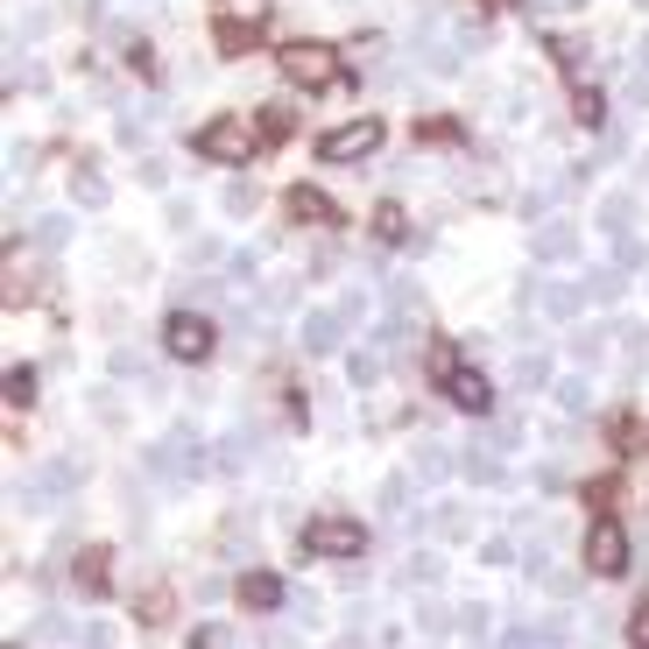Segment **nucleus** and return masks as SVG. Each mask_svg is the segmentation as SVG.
Masks as SVG:
<instances>
[{
	"instance_id": "2",
	"label": "nucleus",
	"mask_w": 649,
	"mask_h": 649,
	"mask_svg": "<svg viewBox=\"0 0 649 649\" xmlns=\"http://www.w3.org/2000/svg\"><path fill=\"white\" fill-rule=\"evenodd\" d=\"M586 571H600V579L628 571V529L615 523V515H600V523L586 529Z\"/></svg>"
},
{
	"instance_id": "6",
	"label": "nucleus",
	"mask_w": 649,
	"mask_h": 649,
	"mask_svg": "<svg viewBox=\"0 0 649 649\" xmlns=\"http://www.w3.org/2000/svg\"><path fill=\"white\" fill-rule=\"evenodd\" d=\"M163 347L177 353V360H205V353H213V324H205L198 311H177V318L163 324Z\"/></svg>"
},
{
	"instance_id": "19",
	"label": "nucleus",
	"mask_w": 649,
	"mask_h": 649,
	"mask_svg": "<svg viewBox=\"0 0 649 649\" xmlns=\"http://www.w3.org/2000/svg\"><path fill=\"white\" fill-rule=\"evenodd\" d=\"M247 460H255V431L219 437V473H247Z\"/></svg>"
},
{
	"instance_id": "30",
	"label": "nucleus",
	"mask_w": 649,
	"mask_h": 649,
	"mask_svg": "<svg viewBox=\"0 0 649 649\" xmlns=\"http://www.w3.org/2000/svg\"><path fill=\"white\" fill-rule=\"evenodd\" d=\"M537 579H544V594H579V579H571V571H558V565H537Z\"/></svg>"
},
{
	"instance_id": "29",
	"label": "nucleus",
	"mask_w": 649,
	"mask_h": 649,
	"mask_svg": "<svg viewBox=\"0 0 649 649\" xmlns=\"http://www.w3.org/2000/svg\"><path fill=\"white\" fill-rule=\"evenodd\" d=\"M79 586H85V594H106V558H100V550H85V558H79Z\"/></svg>"
},
{
	"instance_id": "38",
	"label": "nucleus",
	"mask_w": 649,
	"mask_h": 649,
	"mask_svg": "<svg viewBox=\"0 0 649 649\" xmlns=\"http://www.w3.org/2000/svg\"><path fill=\"white\" fill-rule=\"evenodd\" d=\"M628 642H636V649H649V600L636 607V615H628Z\"/></svg>"
},
{
	"instance_id": "43",
	"label": "nucleus",
	"mask_w": 649,
	"mask_h": 649,
	"mask_svg": "<svg viewBox=\"0 0 649 649\" xmlns=\"http://www.w3.org/2000/svg\"><path fill=\"white\" fill-rule=\"evenodd\" d=\"M636 8H649V0H636Z\"/></svg>"
},
{
	"instance_id": "1",
	"label": "nucleus",
	"mask_w": 649,
	"mask_h": 649,
	"mask_svg": "<svg viewBox=\"0 0 649 649\" xmlns=\"http://www.w3.org/2000/svg\"><path fill=\"white\" fill-rule=\"evenodd\" d=\"M71 487H79V466H71V460H50V466H35L29 481H14V508H43V502H64Z\"/></svg>"
},
{
	"instance_id": "27",
	"label": "nucleus",
	"mask_w": 649,
	"mask_h": 649,
	"mask_svg": "<svg viewBox=\"0 0 649 649\" xmlns=\"http://www.w3.org/2000/svg\"><path fill=\"white\" fill-rule=\"evenodd\" d=\"M487 621H494V615H487L481 600H466L460 615H452V628H466V642H487Z\"/></svg>"
},
{
	"instance_id": "4",
	"label": "nucleus",
	"mask_w": 649,
	"mask_h": 649,
	"mask_svg": "<svg viewBox=\"0 0 649 649\" xmlns=\"http://www.w3.org/2000/svg\"><path fill=\"white\" fill-rule=\"evenodd\" d=\"M247 148H255L247 113H226V121H213V127L198 135V156H213V163H247Z\"/></svg>"
},
{
	"instance_id": "14",
	"label": "nucleus",
	"mask_w": 649,
	"mask_h": 649,
	"mask_svg": "<svg viewBox=\"0 0 649 649\" xmlns=\"http://www.w3.org/2000/svg\"><path fill=\"white\" fill-rule=\"evenodd\" d=\"M607 339H621V332H607V324H586V332H571V360H579V368H600V360H607Z\"/></svg>"
},
{
	"instance_id": "31",
	"label": "nucleus",
	"mask_w": 649,
	"mask_h": 649,
	"mask_svg": "<svg viewBox=\"0 0 649 649\" xmlns=\"http://www.w3.org/2000/svg\"><path fill=\"white\" fill-rule=\"evenodd\" d=\"M416 628H424V636H437V628H452V615L437 600H416Z\"/></svg>"
},
{
	"instance_id": "34",
	"label": "nucleus",
	"mask_w": 649,
	"mask_h": 649,
	"mask_svg": "<svg viewBox=\"0 0 649 649\" xmlns=\"http://www.w3.org/2000/svg\"><path fill=\"white\" fill-rule=\"evenodd\" d=\"M226 213H234V219L255 213V184H226Z\"/></svg>"
},
{
	"instance_id": "22",
	"label": "nucleus",
	"mask_w": 649,
	"mask_h": 649,
	"mask_svg": "<svg viewBox=\"0 0 649 649\" xmlns=\"http://www.w3.org/2000/svg\"><path fill=\"white\" fill-rule=\"evenodd\" d=\"M290 219H311V226H332V205H324V198H318V190H303V184H297V190H290Z\"/></svg>"
},
{
	"instance_id": "35",
	"label": "nucleus",
	"mask_w": 649,
	"mask_h": 649,
	"mask_svg": "<svg viewBox=\"0 0 649 649\" xmlns=\"http://www.w3.org/2000/svg\"><path fill=\"white\" fill-rule=\"evenodd\" d=\"M135 177H142L148 190H163V184H169V163H163V156H142V169H135Z\"/></svg>"
},
{
	"instance_id": "18",
	"label": "nucleus",
	"mask_w": 649,
	"mask_h": 649,
	"mask_svg": "<svg viewBox=\"0 0 649 649\" xmlns=\"http://www.w3.org/2000/svg\"><path fill=\"white\" fill-rule=\"evenodd\" d=\"M515 389H523V395H537V389H550V360H544L537 347H529L523 360H515Z\"/></svg>"
},
{
	"instance_id": "39",
	"label": "nucleus",
	"mask_w": 649,
	"mask_h": 649,
	"mask_svg": "<svg viewBox=\"0 0 649 649\" xmlns=\"http://www.w3.org/2000/svg\"><path fill=\"white\" fill-rule=\"evenodd\" d=\"M226 276H234V282H255V255H226Z\"/></svg>"
},
{
	"instance_id": "20",
	"label": "nucleus",
	"mask_w": 649,
	"mask_h": 649,
	"mask_svg": "<svg viewBox=\"0 0 649 649\" xmlns=\"http://www.w3.org/2000/svg\"><path fill=\"white\" fill-rule=\"evenodd\" d=\"M460 473H466V481H473V487H494V481H502V460H494V452H487V445H473V452H466V460H460Z\"/></svg>"
},
{
	"instance_id": "40",
	"label": "nucleus",
	"mask_w": 649,
	"mask_h": 649,
	"mask_svg": "<svg viewBox=\"0 0 649 649\" xmlns=\"http://www.w3.org/2000/svg\"><path fill=\"white\" fill-rule=\"evenodd\" d=\"M29 389H35V374H29V368H14V374H8V395H14V403H29Z\"/></svg>"
},
{
	"instance_id": "3",
	"label": "nucleus",
	"mask_w": 649,
	"mask_h": 649,
	"mask_svg": "<svg viewBox=\"0 0 649 649\" xmlns=\"http://www.w3.org/2000/svg\"><path fill=\"white\" fill-rule=\"evenodd\" d=\"M360 544H368V529L347 523V515H318L303 529V550H318V558H360Z\"/></svg>"
},
{
	"instance_id": "10",
	"label": "nucleus",
	"mask_w": 649,
	"mask_h": 649,
	"mask_svg": "<svg viewBox=\"0 0 649 649\" xmlns=\"http://www.w3.org/2000/svg\"><path fill=\"white\" fill-rule=\"evenodd\" d=\"M445 395H452V403H460L466 416H481V410H487V381L473 374V368H452V374H445Z\"/></svg>"
},
{
	"instance_id": "42",
	"label": "nucleus",
	"mask_w": 649,
	"mask_h": 649,
	"mask_svg": "<svg viewBox=\"0 0 649 649\" xmlns=\"http://www.w3.org/2000/svg\"><path fill=\"white\" fill-rule=\"evenodd\" d=\"M502 649H537V642H529V636H502Z\"/></svg>"
},
{
	"instance_id": "9",
	"label": "nucleus",
	"mask_w": 649,
	"mask_h": 649,
	"mask_svg": "<svg viewBox=\"0 0 649 649\" xmlns=\"http://www.w3.org/2000/svg\"><path fill=\"white\" fill-rule=\"evenodd\" d=\"M339 332H347V318H339V311H303V324H297L303 353H332V347H339Z\"/></svg>"
},
{
	"instance_id": "21",
	"label": "nucleus",
	"mask_w": 649,
	"mask_h": 649,
	"mask_svg": "<svg viewBox=\"0 0 649 649\" xmlns=\"http://www.w3.org/2000/svg\"><path fill=\"white\" fill-rule=\"evenodd\" d=\"M579 290L594 297V303H615V297L628 290V282H621V269H586V276H579Z\"/></svg>"
},
{
	"instance_id": "28",
	"label": "nucleus",
	"mask_w": 649,
	"mask_h": 649,
	"mask_svg": "<svg viewBox=\"0 0 649 649\" xmlns=\"http://www.w3.org/2000/svg\"><path fill=\"white\" fill-rule=\"evenodd\" d=\"M403 502H410V473H389V481H381V508H389V515H410Z\"/></svg>"
},
{
	"instance_id": "23",
	"label": "nucleus",
	"mask_w": 649,
	"mask_h": 649,
	"mask_svg": "<svg viewBox=\"0 0 649 649\" xmlns=\"http://www.w3.org/2000/svg\"><path fill=\"white\" fill-rule=\"evenodd\" d=\"M347 381H353V389H374V381H381V347L347 353Z\"/></svg>"
},
{
	"instance_id": "12",
	"label": "nucleus",
	"mask_w": 649,
	"mask_h": 649,
	"mask_svg": "<svg viewBox=\"0 0 649 649\" xmlns=\"http://www.w3.org/2000/svg\"><path fill=\"white\" fill-rule=\"evenodd\" d=\"M452 466H460V460H452L445 445H416V460H410V473H416V481H424V487L452 481Z\"/></svg>"
},
{
	"instance_id": "32",
	"label": "nucleus",
	"mask_w": 649,
	"mask_h": 649,
	"mask_svg": "<svg viewBox=\"0 0 649 649\" xmlns=\"http://www.w3.org/2000/svg\"><path fill=\"white\" fill-rule=\"evenodd\" d=\"M35 240H43V247H56V240H71V219H64V213H50V219H35Z\"/></svg>"
},
{
	"instance_id": "17",
	"label": "nucleus",
	"mask_w": 649,
	"mask_h": 649,
	"mask_svg": "<svg viewBox=\"0 0 649 649\" xmlns=\"http://www.w3.org/2000/svg\"><path fill=\"white\" fill-rule=\"evenodd\" d=\"M537 303H544L550 318H571V311L586 303V290H579V282H544V290H537Z\"/></svg>"
},
{
	"instance_id": "25",
	"label": "nucleus",
	"mask_w": 649,
	"mask_h": 649,
	"mask_svg": "<svg viewBox=\"0 0 649 649\" xmlns=\"http://www.w3.org/2000/svg\"><path fill=\"white\" fill-rule=\"evenodd\" d=\"M71 190H79V205H92V213H100V205L113 198V184L100 177V169H85V177H71Z\"/></svg>"
},
{
	"instance_id": "7",
	"label": "nucleus",
	"mask_w": 649,
	"mask_h": 649,
	"mask_svg": "<svg viewBox=\"0 0 649 649\" xmlns=\"http://www.w3.org/2000/svg\"><path fill=\"white\" fill-rule=\"evenodd\" d=\"M381 148V121H353V127H332L324 135V163H360Z\"/></svg>"
},
{
	"instance_id": "15",
	"label": "nucleus",
	"mask_w": 649,
	"mask_h": 649,
	"mask_svg": "<svg viewBox=\"0 0 649 649\" xmlns=\"http://www.w3.org/2000/svg\"><path fill=\"white\" fill-rule=\"evenodd\" d=\"M431 529H437L445 544H466V537H473V515H466L460 502H437V508H431Z\"/></svg>"
},
{
	"instance_id": "24",
	"label": "nucleus",
	"mask_w": 649,
	"mask_h": 649,
	"mask_svg": "<svg viewBox=\"0 0 649 649\" xmlns=\"http://www.w3.org/2000/svg\"><path fill=\"white\" fill-rule=\"evenodd\" d=\"M240 600H247V607H282V579H269V571H255V579L240 586Z\"/></svg>"
},
{
	"instance_id": "26",
	"label": "nucleus",
	"mask_w": 649,
	"mask_h": 649,
	"mask_svg": "<svg viewBox=\"0 0 649 649\" xmlns=\"http://www.w3.org/2000/svg\"><path fill=\"white\" fill-rule=\"evenodd\" d=\"M403 579H410V586H437V579H445V565H437V550H416V558L403 565Z\"/></svg>"
},
{
	"instance_id": "5",
	"label": "nucleus",
	"mask_w": 649,
	"mask_h": 649,
	"mask_svg": "<svg viewBox=\"0 0 649 649\" xmlns=\"http://www.w3.org/2000/svg\"><path fill=\"white\" fill-rule=\"evenodd\" d=\"M282 71H290V79L297 85H332L339 79V50H324V43H290V50H282Z\"/></svg>"
},
{
	"instance_id": "37",
	"label": "nucleus",
	"mask_w": 649,
	"mask_h": 649,
	"mask_svg": "<svg viewBox=\"0 0 649 649\" xmlns=\"http://www.w3.org/2000/svg\"><path fill=\"white\" fill-rule=\"evenodd\" d=\"M339 318H347V324L368 318V290H347V297H339Z\"/></svg>"
},
{
	"instance_id": "41",
	"label": "nucleus",
	"mask_w": 649,
	"mask_h": 649,
	"mask_svg": "<svg viewBox=\"0 0 649 649\" xmlns=\"http://www.w3.org/2000/svg\"><path fill=\"white\" fill-rule=\"evenodd\" d=\"M85 649H113V628L106 621H85Z\"/></svg>"
},
{
	"instance_id": "13",
	"label": "nucleus",
	"mask_w": 649,
	"mask_h": 649,
	"mask_svg": "<svg viewBox=\"0 0 649 649\" xmlns=\"http://www.w3.org/2000/svg\"><path fill=\"white\" fill-rule=\"evenodd\" d=\"M550 395L565 403V416H594V374H565Z\"/></svg>"
},
{
	"instance_id": "8",
	"label": "nucleus",
	"mask_w": 649,
	"mask_h": 649,
	"mask_svg": "<svg viewBox=\"0 0 649 649\" xmlns=\"http://www.w3.org/2000/svg\"><path fill=\"white\" fill-rule=\"evenodd\" d=\"M529 255L558 269V261H571V255H579V226H571V219H544L537 234H529Z\"/></svg>"
},
{
	"instance_id": "16",
	"label": "nucleus",
	"mask_w": 649,
	"mask_h": 649,
	"mask_svg": "<svg viewBox=\"0 0 649 649\" xmlns=\"http://www.w3.org/2000/svg\"><path fill=\"white\" fill-rule=\"evenodd\" d=\"M389 318H395V324H410V318H424V290H416V282H410V276H395V282H389Z\"/></svg>"
},
{
	"instance_id": "36",
	"label": "nucleus",
	"mask_w": 649,
	"mask_h": 649,
	"mask_svg": "<svg viewBox=\"0 0 649 649\" xmlns=\"http://www.w3.org/2000/svg\"><path fill=\"white\" fill-rule=\"evenodd\" d=\"M481 558L508 571V565H515V544H508V537H487V544H481Z\"/></svg>"
},
{
	"instance_id": "11",
	"label": "nucleus",
	"mask_w": 649,
	"mask_h": 649,
	"mask_svg": "<svg viewBox=\"0 0 649 649\" xmlns=\"http://www.w3.org/2000/svg\"><path fill=\"white\" fill-rule=\"evenodd\" d=\"M594 219H600V234H607V240H615V234H628V219H636V190H607Z\"/></svg>"
},
{
	"instance_id": "33",
	"label": "nucleus",
	"mask_w": 649,
	"mask_h": 649,
	"mask_svg": "<svg viewBox=\"0 0 649 649\" xmlns=\"http://www.w3.org/2000/svg\"><path fill=\"white\" fill-rule=\"evenodd\" d=\"M636 261H642V240H636V234H615V269L628 276V269H636Z\"/></svg>"
},
{
	"instance_id": "44",
	"label": "nucleus",
	"mask_w": 649,
	"mask_h": 649,
	"mask_svg": "<svg viewBox=\"0 0 649 649\" xmlns=\"http://www.w3.org/2000/svg\"><path fill=\"white\" fill-rule=\"evenodd\" d=\"M135 8H142V0H135Z\"/></svg>"
}]
</instances>
